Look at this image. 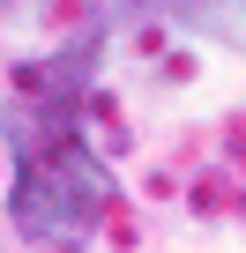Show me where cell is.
<instances>
[{
	"label": "cell",
	"mask_w": 246,
	"mask_h": 253,
	"mask_svg": "<svg viewBox=\"0 0 246 253\" xmlns=\"http://www.w3.org/2000/svg\"><path fill=\"white\" fill-rule=\"evenodd\" d=\"M15 142H23V179H15V223H23V238H38V246L82 238L112 209V186H104L97 157L75 142L67 119H52L45 134H15Z\"/></svg>",
	"instance_id": "1"
}]
</instances>
